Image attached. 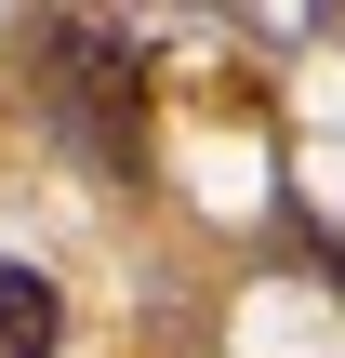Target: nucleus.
<instances>
[{
	"label": "nucleus",
	"mask_w": 345,
	"mask_h": 358,
	"mask_svg": "<svg viewBox=\"0 0 345 358\" xmlns=\"http://www.w3.org/2000/svg\"><path fill=\"white\" fill-rule=\"evenodd\" d=\"M319 252H332V239H319ZM332 279H345V252H332Z\"/></svg>",
	"instance_id": "7ed1b4c3"
},
{
	"label": "nucleus",
	"mask_w": 345,
	"mask_h": 358,
	"mask_svg": "<svg viewBox=\"0 0 345 358\" xmlns=\"http://www.w3.org/2000/svg\"><path fill=\"white\" fill-rule=\"evenodd\" d=\"M40 93H53V133L93 159V173H146V53L106 40V27H40Z\"/></svg>",
	"instance_id": "f257e3e1"
},
{
	"label": "nucleus",
	"mask_w": 345,
	"mask_h": 358,
	"mask_svg": "<svg viewBox=\"0 0 345 358\" xmlns=\"http://www.w3.org/2000/svg\"><path fill=\"white\" fill-rule=\"evenodd\" d=\"M0 358H53V279L0 266Z\"/></svg>",
	"instance_id": "f03ea898"
}]
</instances>
